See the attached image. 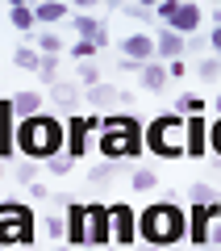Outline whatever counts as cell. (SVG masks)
<instances>
[{
    "label": "cell",
    "instance_id": "1",
    "mask_svg": "<svg viewBox=\"0 0 221 251\" xmlns=\"http://www.w3.org/2000/svg\"><path fill=\"white\" fill-rule=\"evenodd\" d=\"M188 239V209L179 201H151L146 209H138V243L163 251Z\"/></svg>",
    "mask_w": 221,
    "mask_h": 251
},
{
    "label": "cell",
    "instance_id": "2",
    "mask_svg": "<svg viewBox=\"0 0 221 251\" xmlns=\"http://www.w3.org/2000/svg\"><path fill=\"white\" fill-rule=\"evenodd\" d=\"M96 151L109 163L138 159L146 151V126L133 113H105V126H100V134H96Z\"/></svg>",
    "mask_w": 221,
    "mask_h": 251
},
{
    "label": "cell",
    "instance_id": "3",
    "mask_svg": "<svg viewBox=\"0 0 221 251\" xmlns=\"http://www.w3.org/2000/svg\"><path fill=\"white\" fill-rule=\"evenodd\" d=\"M17 155L25 159H46L67 155V122H59L54 113H38L29 122H17Z\"/></svg>",
    "mask_w": 221,
    "mask_h": 251
},
{
    "label": "cell",
    "instance_id": "4",
    "mask_svg": "<svg viewBox=\"0 0 221 251\" xmlns=\"http://www.w3.org/2000/svg\"><path fill=\"white\" fill-rule=\"evenodd\" d=\"M38 239V214L29 201H0V247H34Z\"/></svg>",
    "mask_w": 221,
    "mask_h": 251
},
{
    "label": "cell",
    "instance_id": "5",
    "mask_svg": "<svg viewBox=\"0 0 221 251\" xmlns=\"http://www.w3.org/2000/svg\"><path fill=\"white\" fill-rule=\"evenodd\" d=\"M146 151H155L159 159H179L184 155V117L159 113L155 122H146Z\"/></svg>",
    "mask_w": 221,
    "mask_h": 251
},
{
    "label": "cell",
    "instance_id": "6",
    "mask_svg": "<svg viewBox=\"0 0 221 251\" xmlns=\"http://www.w3.org/2000/svg\"><path fill=\"white\" fill-rule=\"evenodd\" d=\"M109 214H113V247L133 251L138 247V209H133L130 201H113Z\"/></svg>",
    "mask_w": 221,
    "mask_h": 251
},
{
    "label": "cell",
    "instance_id": "7",
    "mask_svg": "<svg viewBox=\"0 0 221 251\" xmlns=\"http://www.w3.org/2000/svg\"><path fill=\"white\" fill-rule=\"evenodd\" d=\"M88 247H113V214L105 201H88Z\"/></svg>",
    "mask_w": 221,
    "mask_h": 251
},
{
    "label": "cell",
    "instance_id": "8",
    "mask_svg": "<svg viewBox=\"0 0 221 251\" xmlns=\"http://www.w3.org/2000/svg\"><path fill=\"white\" fill-rule=\"evenodd\" d=\"M117 54L121 59H130V63H155L159 54H155V34H125L121 42H117Z\"/></svg>",
    "mask_w": 221,
    "mask_h": 251
},
{
    "label": "cell",
    "instance_id": "9",
    "mask_svg": "<svg viewBox=\"0 0 221 251\" xmlns=\"http://www.w3.org/2000/svg\"><path fill=\"white\" fill-rule=\"evenodd\" d=\"M17 155V113H13V97H0V163Z\"/></svg>",
    "mask_w": 221,
    "mask_h": 251
},
{
    "label": "cell",
    "instance_id": "10",
    "mask_svg": "<svg viewBox=\"0 0 221 251\" xmlns=\"http://www.w3.org/2000/svg\"><path fill=\"white\" fill-rule=\"evenodd\" d=\"M63 218H67V247L71 251L88 247V205H84V201H71Z\"/></svg>",
    "mask_w": 221,
    "mask_h": 251
},
{
    "label": "cell",
    "instance_id": "11",
    "mask_svg": "<svg viewBox=\"0 0 221 251\" xmlns=\"http://www.w3.org/2000/svg\"><path fill=\"white\" fill-rule=\"evenodd\" d=\"M209 151V122L200 117H184V155L188 159H200Z\"/></svg>",
    "mask_w": 221,
    "mask_h": 251
},
{
    "label": "cell",
    "instance_id": "12",
    "mask_svg": "<svg viewBox=\"0 0 221 251\" xmlns=\"http://www.w3.org/2000/svg\"><path fill=\"white\" fill-rule=\"evenodd\" d=\"M204 25V4H192V0H179V9H176V17H171V25L167 29H176L179 38H188L192 42V34Z\"/></svg>",
    "mask_w": 221,
    "mask_h": 251
},
{
    "label": "cell",
    "instance_id": "13",
    "mask_svg": "<svg viewBox=\"0 0 221 251\" xmlns=\"http://www.w3.org/2000/svg\"><path fill=\"white\" fill-rule=\"evenodd\" d=\"M88 143H92L88 117H84V113H71L67 117V155H71V159H84V155H88Z\"/></svg>",
    "mask_w": 221,
    "mask_h": 251
},
{
    "label": "cell",
    "instance_id": "14",
    "mask_svg": "<svg viewBox=\"0 0 221 251\" xmlns=\"http://www.w3.org/2000/svg\"><path fill=\"white\" fill-rule=\"evenodd\" d=\"M71 29L80 34V42H92L96 50H100V46H109V29H105V21L92 17V13H75V17H71Z\"/></svg>",
    "mask_w": 221,
    "mask_h": 251
},
{
    "label": "cell",
    "instance_id": "15",
    "mask_svg": "<svg viewBox=\"0 0 221 251\" xmlns=\"http://www.w3.org/2000/svg\"><path fill=\"white\" fill-rule=\"evenodd\" d=\"M155 54H159V59H184L188 54V38H179L176 29H167V25H159L155 29Z\"/></svg>",
    "mask_w": 221,
    "mask_h": 251
},
{
    "label": "cell",
    "instance_id": "16",
    "mask_svg": "<svg viewBox=\"0 0 221 251\" xmlns=\"http://www.w3.org/2000/svg\"><path fill=\"white\" fill-rule=\"evenodd\" d=\"M34 17H38V29H50L54 21L75 17V9H71V4H63V0H42V4H34Z\"/></svg>",
    "mask_w": 221,
    "mask_h": 251
},
{
    "label": "cell",
    "instance_id": "17",
    "mask_svg": "<svg viewBox=\"0 0 221 251\" xmlns=\"http://www.w3.org/2000/svg\"><path fill=\"white\" fill-rule=\"evenodd\" d=\"M13 113H17V122H29V117L46 113V109H42V92H29V88H21L17 97H13Z\"/></svg>",
    "mask_w": 221,
    "mask_h": 251
},
{
    "label": "cell",
    "instance_id": "18",
    "mask_svg": "<svg viewBox=\"0 0 221 251\" xmlns=\"http://www.w3.org/2000/svg\"><path fill=\"white\" fill-rule=\"evenodd\" d=\"M138 80H142V88H146V92H163V88H167V63H163V59L146 63V67L138 72Z\"/></svg>",
    "mask_w": 221,
    "mask_h": 251
},
{
    "label": "cell",
    "instance_id": "19",
    "mask_svg": "<svg viewBox=\"0 0 221 251\" xmlns=\"http://www.w3.org/2000/svg\"><path fill=\"white\" fill-rule=\"evenodd\" d=\"M9 25L17 29V34H34V29H38L34 4H9Z\"/></svg>",
    "mask_w": 221,
    "mask_h": 251
},
{
    "label": "cell",
    "instance_id": "20",
    "mask_svg": "<svg viewBox=\"0 0 221 251\" xmlns=\"http://www.w3.org/2000/svg\"><path fill=\"white\" fill-rule=\"evenodd\" d=\"M13 63H17L21 72H34V75H38V67H42V54H38V46H34V42H21V46H17V54H13Z\"/></svg>",
    "mask_w": 221,
    "mask_h": 251
},
{
    "label": "cell",
    "instance_id": "21",
    "mask_svg": "<svg viewBox=\"0 0 221 251\" xmlns=\"http://www.w3.org/2000/svg\"><path fill=\"white\" fill-rule=\"evenodd\" d=\"M217 188H213V184H204V180H196V184L192 188H188V205H217Z\"/></svg>",
    "mask_w": 221,
    "mask_h": 251
},
{
    "label": "cell",
    "instance_id": "22",
    "mask_svg": "<svg viewBox=\"0 0 221 251\" xmlns=\"http://www.w3.org/2000/svg\"><path fill=\"white\" fill-rule=\"evenodd\" d=\"M130 188H133V193H155V188H159V176H155V168H133Z\"/></svg>",
    "mask_w": 221,
    "mask_h": 251
},
{
    "label": "cell",
    "instance_id": "23",
    "mask_svg": "<svg viewBox=\"0 0 221 251\" xmlns=\"http://www.w3.org/2000/svg\"><path fill=\"white\" fill-rule=\"evenodd\" d=\"M171 113L176 117H200L204 113V97H188L184 92V97H176V109H171Z\"/></svg>",
    "mask_w": 221,
    "mask_h": 251
},
{
    "label": "cell",
    "instance_id": "24",
    "mask_svg": "<svg viewBox=\"0 0 221 251\" xmlns=\"http://www.w3.org/2000/svg\"><path fill=\"white\" fill-rule=\"evenodd\" d=\"M34 46H38V54H59V50H63V38L54 34V29H38Z\"/></svg>",
    "mask_w": 221,
    "mask_h": 251
},
{
    "label": "cell",
    "instance_id": "25",
    "mask_svg": "<svg viewBox=\"0 0 221 251\" xmlns=\"http://www.w3.org/2000/svg\"><path fill=\"white\" fill-rule=\"evenodd\" d=\"M46 234H50V247H59V243H67V218H59V214H50L46 218Z\"/></svg>",
    "mask_w": 221,
    "mask_h": 251
},
{
    "label": "cell",
    "instance_id": "26",
    "mask_svg": "<svg viewBox=\"0 0 221 251\" xmlns=\"http://www.w3.org/2000/svg\"><path fill=\"white\" fill-rule=\"evenodd\" d=\"M38 80L42 84H59V54H42V67H38Z\"/></svg>",
    "mask_w": 221,
    "mask_h": 251
},
{
    "label": "cell",
    "instance_id": "27",
    "mask_svg": "<svg viewBox=\"0 0 221 251\" xmlns=\"http://www.w3.org/2000/svg\"><path fill=\"white\" fill-rule=\"evenodd\" d=\"M88 100L92 105H113V100H121V92L109 88V84H96V88H88Z\"/></svg>",
    "mask_w": 221,
    "mask_h": 251
},
{
    "label": "cell",
    "instance_id": "28",
    "mask_svg": "<svg viewBox=\"0 0 221 251\" xmlns=\"http://www.w3.org/2000/svg\"><path fill=\"white\" fill-rule=\"evenodd\" d=\"M196 75L209 80V84H217L221 80V59H200V63H196Z\"/></svg>",
    "mask_w": 221,
    "mask_h": 251
},
{
    "label": "cell",
    "instance_id": "29",
    "mask_svg": "<svg viewBox=\"0 0 221 251\" xmlns=\"http://www.w3.org/2000/svg\"><path fill=\"white\" fill-rule=\"evenodd\" d=\"M17 184H25V188L38 184V163H34V159H21V163H17Z\"/></svg>",
    "mask_w": 221,
    "mask_h": 251
},
{
    "label": "cell",
    "instance_id": "30",
    "mask_svg": "<svg viewBox=\"0 0 221 251\" xmlns=\"http://www.w3.org/2000/svg\"><path fill=\"white\" fill-rule=\"evenodd\" d=\"M71 59L92 63V59H96V46H92V42H80V38H75V42H71Z\"/></svg>",
    "mask_w": 221,
    "mask_h": 251
},
{
    "label": "cell",
    "instance_id": "31",
    "mask_svg": "<svg viewBox=\"0 0 221 251\" xmlns=\"http://www.w3.org/2000/svg\"><path fill=\"white\" fill-rule=\"evenodd\" d=\"M176 9H179V0H159V4H155V17H159L163 25H171V17H176Z\"/></svg>",
    "mask_w": 221,
    "mask_h": 251
},
{
    "label": "cell",
    "instance_id": "32",
    "mask_svg": "<svg viewBox=\"0 0 221 251\" xmlns=\"http://www.w3.org/2000/svg\"><path fill=\"white\" fill-rule=\"evenodd\" d=\"M80 84H84V88H96V84H100L96 63H80Z\"/></svg>",
    "mask_w": 221,
    "mask_h": 251
},
{
    "label": "cell",
    "instance_id": "33",
    "mask_svg": "<svg viewBox=\"0 0 221 251\" xmlns=\"http://www.w3.org/2000/svg\"><path fill=\"white\" fill-rule=\"evenodd\" d=\"M71 168H75V159H71V155H54V159L46 163V172H54V176H67Z\"/></svg>",
    "mask_w": 221,
    "mask_h": 251
},
{
    "label": "cell",
    "instance_id": "34",
    "mask_svg": "<svg viewBox=\"0 0 221 251\" xmlns=\"http://www.w3.org/2000/svg\"><path fill=\"white\" fill-rule=\"evenodd\" d=\"M75 97H80V92H75V88H71V84H54V100H59V105H75Z\"/></svg>",
    "mask_w": 221,
    "mask_h": 251
},
{
    "label": "cell",
    "instance_id": "35",
    "mask_svg": "<svg viewBox=\"0 0 221 251\" xmlns=\"http://www.w3.org/2000/svg\"><path fill=\"white\" fill-rule=\"evenodd\" d=\"M209 151L221 155V117H217V122H209Z\"/></svg>",
    "mask_w": 221,
    "mask_h": 251
},
{
    "label": "cell",
    "instance_id": "36",
    "mask_svg": "<svg viewBox=\"0 0 221 251\" xmlns=\"http://www.w3.org/2000/svg\"><path fill=\"white\" fill-rule=\"evenodd\" d=\"M117 168H121V163H96L88 176H92V180H109V176H117Z\"/></svg>",
    "mask_w": 221,
    "mask_h": 251
},
{
    "label": "cell",
    "instance_id": "37",
    "mask_svg": "<svg viewBox=\"0 0 221 251\" xmlns=\"http://www.w3.org/2000/svg\"><path fill=\"white\" fill-rule=\"evenodd\" d=\"M184 75H188V63L184 59H171L167 63V80H184Z\"/></svg>",
    "mask_w": 221,
    "mask_h": 251
},
{
    "label": "cell",
    "instance_id": "38",
    "mask_svg": "<svg viewBox=\"0 0 221 251\" xmlns=\"http://www.w3.org/2000/svg\"><path fill=\"white\" fill-rule=\"evenodd\" d=\"M130 17H155V4H125Z\"/></svg>",
    "mask_w": 221,
    "mask_h": 251
},
{
    "label": "cell",
    "instance_id": "39",
    "mask_svg": "<svg viewBox=\"0 0 221 251\" xmlns=\"http://www.w3.org/2000/svg\"><path fill=\"white\" fill-rule=\"evenodd\" d=\"M209 46L217 50V59H221V25H213V29H209Z\"/></svg>",
    "mask_w": 221,
    "mask_h": 251
},
{
    "label": "cell",
    "instance_id": "40",
    "mask_svg": "<svg viewBox=\"0 0 221 251\" xmlns=\"http://www.w3.org/2000/svg\"><path fill=\"white\" fill-rule=\"evenodd\" d=\"M25 193H29V197H50V193H46V184H42V180H38V184H29Z\"/></svg>",
    "mask_w": 221,
    "mask_h": 251
},
{
    "label": "cell",
    "instance_id": "41",
    "mask_svg": "<svg viewBox=\"0 0 221 251\" xmlns=\"http://www.w3.org/2000/svg\"><path fill=\"white\" fill-rule=\"evenodd\" d=\"M133 251H155V247H146V243H138V247H133Z\"/></svg>",
    "mask_w": 221,
    "mask_h": 251
},
{
    "label": "cell",
    "instance_id": "42",
    "mask_svg": "<svg viewBox=\"0 0 221 251\" xmlns=\"http://www.w3.org/2000/svg\"><path fill=\"white\" fill-rule=\"evenodd\" d=\"M50 251H71V247H67V243H59V247H50Z\"/></svg>",
    "mask_w": 221,
    "mask_h": 251
},
{
    "label": "cell",
    "instance_id": "43",
    "mask_svg": "<svg viewBox=\"0 0 221 251\" xmlns=\"http://www.w3.org/2000/svg\"><path fill=\"white\" fill-rule=\"evenodd\" d=\"M0 176H4V163H0Z\"/></svg>",
    "mask_w": 221,
    "mask_h": 251
},
{
    "label": "cell",
    "instance_id": "44",
    "mask_svg": "<svg viewBox=\"0 0 221 251\" xmlns=\"http://www.w3.org/2000/svg\"><path fill=\"white\" fill-rule=\"evenodd\" d=\"M21 251H34V247H21Z\"/></svg>",
    "mask_w": 221,
    "mask_h": 251
},
{
    "label": "cell",
    "instance_id": "45",
    "mask_svg": "<svg viewBox=\"0 0 221 251\" xmlns=\"http://www.w3.org/2000/svg\"><path fill=\"white\" fill-rule=\"evenodd\" d=\"M109 251H121V247H109Z\"/></svg>",
    "mask_w": 221,
    "mask_h": 251
}]
</instances>
